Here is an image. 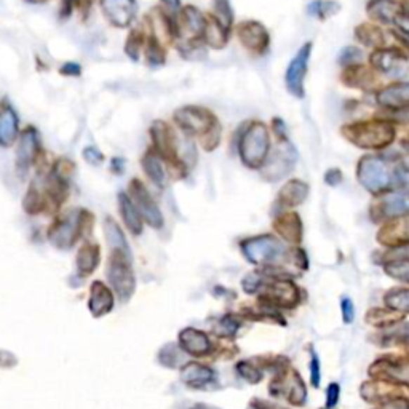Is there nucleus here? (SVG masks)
I'll return each mask as SVG.
<instances>
[{"label":"nucleus","instance_id":"nucleus-5","mask_svg":"<svg viewBox=\"0 0 409 409\" xmlns=\"http://www.w3.org/2000/svg\"><path fill=\"white\" fill-rule=\"evenodd\" d=\"M89 216L86 209H80L77 213H69L61 216L56 223L48 229V240L56 248L66 249L79 240L85 232V218Z\"/></svg>","mask_w":409,"mask_h":409},{"label":"nucleus","instance_id":"nucleus-24","mask_svg":"<svg viewBox=\"0 0 409 409\" xmlns=\"http://www.w3.org/2000/svg\"><path fill=\"white\" fill-rule=\"evenodd\" d=\"M114 307V296L110 290L103 282H95L90 290L89 309L93 317H103L109 313Z\"/></svg>","mask_w":409,"mask_h":409},{"label":"nucleus","instance_id":"nucleus-31","mask_svg":"<svg viewBox=\"0 0 409 409\" xmlns=\"http://www.w3.org/2000/svg\"><path fill=\"white\" fill-rule=\"evenodd\" d=\"M275 231L286 238L288 242H301V235H302V227H301V221L297 218V214L294 213H288L280 216V218L275 221Z\"/></svg>","mask_w":409,"mask_h":409},{"label":"nucleus","instance_id":"nucleus-46","mask_svg":"<svg viewBox=\"0 0 409 409\" xmlns=\"http://www.w3.org/2000/svg\"><path fill=\"white\" fill-rule=\"evenodd\" d=\"M389 229L395 231V233L384 231V237H395L396 243H409V223H401L398 226H391V227H389Z\"/></svg>","mask_w":409,"mask_h":409},{"label":"nucleus","instance_id":"nucleus-54","mask_svg":"<svg viewBox=\"0 0 409 409\" xmlns=\"http://www.w3.org/2000/svg\"><path fill=\"white\" fill-rule=\"evenodd\" d=\"M61 74H64V75H80V66L77 63H66L61 67Z\"/></svg>","mask_w":409,"mask_h":409},{"label":"nucleus","instance_id":"nucleus-13","mask_svg":"<svg viewBox=\"0 0 409 409\" xmlns=\"http://www.w3.org/2000/svg\"><path fill=\"white\" fill-rule=\"evenodd\" d=\"M150 136L155 145V152L163 160L178 163V138L165 122H155L150 128Z\"/></svg>","mask_w":409,"mask_h":409},{"label":"nucleus","instance_id":"nucleus-14","mask_svg":"<svg viewBox=\"0 0 409 409\" xmlns=\"http://www.w3.org/2000/svg\"><path fill=\"white\" fill-rule=\"evenodd\" d=\"M204 27H207V20H204L200 10H197L195 7H186L181 10L176 18L178 39L187 40V42L202 39Z\"/></svg>","mask_w":409,"mask_h":409},{"label":"nucleus","instance_id":"nucleus-2","mask_svg":"<svg viewBox=\"0 0 409 409\" xmlns=\"http://www.w3.org/2000/svg\"><path fill=\"white\" fill-rule=\"evenodd\" d=\"M240 159L248 168H262L268 152H271V133L262 122H253L245 131L238 143Z\"/></svg>","mask_w":409,"mask_h":409},{"label":"nucleus","instance_id":"nucleus-17","mask_svg":"<svg viewBox=\"0 0 409 409\" xmlns=\"http://www.w3.org/2000/svg\"><path fill=\"white\" fill-rule=\"evenodd\" d=\"M37 154H39V134L32 126H29L20 134L18 149H16V168H18V173L26 174L29 171V168L32 167L34 160H36Z\"/></svg>","mask_w":409,"mask_h":409},{"label":"nucleus","instance_id":"nucleus-43","mask_svg":"<svg viewBox=\"0 0 409 409\" xmlns=\"http://www.w3.org/2000/svg\"><path fill=\"white\" fill-rule=\"evenodd\" d=\"M181 352H184V350L183 349L179 350L176 346H173V344H168L167 347L162 349L159 358L165 366L174 368L178 363H181Z\"/></svg>","mask_w":409,"mask_h":409},{"label":"nucleus","instance_id":"nucleus-3","mask_svg":"<svg viewBox=\"0 0 409 409\" xmlns=\"http://www.w3.org/2000/svg\"><path fill=\"white\" fill-rule=\"evenodd\" d=\"M108 278L117 296L122 301H128L136 288V280H134L131 254H126L124 251L112 249L108 266Z\"/></svg>","mask_w":409,"mask_h":409},{"label":"nucleus","instance_id":"nucleus-38","mask_svg":"<svg viewBox=\"0 0 409 409\" xmlns=\"http://www.w3.org/2000/svg\"><path fill=\"white\" fill-rule=\"evenodd\" d=\"M212 18L218 21L221 26L227 29V31H231L233 22V13L229 0H214Z\"/></svg>","mask_w":409,"mask_h":409},{"label":"nucleus","instance_id":"nucleus-27","mask_svg":"<svg viewBox=\"0 0 409 409\" xmlns=\"http://www.w3.org/2000/svg\"><path fill=\"white\" fill-rule=\"evenodd\" d=\"M119 207H120V214L122 219H124L125 226L128 227L133 235H141L143 233V216L139 214L138 208L134 207V203L130 197L126 194L119 195Z\"/></svg>","mask_w":409,"mask_h":409},{"label":"nucleus","instance_id":"nucleus-55","mask_svg":"<svg viewBox=\"0 0 409 409\" xmlns=\"http://www.w3.org/2000/svg\"><path fill=\"white\" fill-rule=\"evenodd\" d=\"M341 179H342V174L339 169H330V171L326 173V183L331 186H336L337 183H341Z\"/></svg>","mask_w":409,"mask_h":409},{"label":"nucleus","instance_id":"nucleus-61","mask_svg":"<svg viewBox=\"0 0 409 409\" xmlns=\"http://www.w3.org/2000/svg\"><path fill=\"white\" fill-rule=\"evenodd\" d=\"M408 342H409V336H408Z\"/></svg>","mask_w":409,"mask_h":409},{"label":"nucleus","instance_id":"nucleus-48","mask_svg":"<svg viewBox=\"0 0 409 409\" xmlns=\"http://www.w3.org/2000/svg\"><path fill=\"white\" fill-rule=\"evenodd\" d=\"M84 157H85L86 162L91 163V165H101L103 160H104L101 150L96 149V148H91V145L84 150Z\"/></svg>","mask_w":409,"mask_h":409},{"label":"nucleus","instance_id":"nucleus-53","mask_svg":"<svg viewBox=\"0 0 409 409\" xmlns=\"http://www.w3.org/2000/svg\"><path fill=\"white\" fill-rule=\"evenodd\" d=\"M391 112H394V117H391V120L403 122V124H408V122H409V108L398 109V110H391Z\"/></svg>","mask_w":409,"mask_h":409},{"label":"nucleus","instance_id":"nucleus-19","mask_svg":"<svg viewBox=\"0 0 409 409\" xmlns=\"http://www.w3.org/2000/svg\"><path fill=\"white\" fill-rule=\"evenodd\" d=\"M179 346L184 353L192 356H204L212 352L209 337L195 328H186L179 332Z\"/></svg>","mask_w":409,"mask_h":409},{"label":"nucleus","instance_id":"nucleus-29","mask_svg":"<svg viewBox=\"0 0 409 409\" xmlns=\"http://www.w3.org/2000/svg\"><path fill=\"white\" fill-rule=\"evenodd\" d=\"M77 271L80 275L89 277L99 264V247L96 243H85L77 253Z\"/></svg>","mask_w":409,"mask_h":409},{"label":"nucleus","instance_id":"nucleus-60","mask_svg":"<svg viewBox=\"0 0 409 409\" xmlns=\"http://www.w3.org/2000/svg\"><path fill=\"white\" fill-rule=\"evenodd\" d=\"M0 361H2V353H0Z\"/></svg>","mask_w":409,"mask_h":409},{"label":"nucleus","instance_id":"nucleus-47","mask_svg":"<svg viewBox=\"0 0 409 409\" xmlns=\"http://www.w3.org/2000/svg\"><path fill=\"white\" fill-rule=\"evenodd\" d=\"M394 25L398 27V31L401 32L403 37L409 39V11H401V13L396 16V20Z\"/></svg>","mask_w":409,"mask_h":409},{"label":"nucleus","instance_id":"nucleus-23","mask_svg":"<svg viewBox=\"0 0 409 409\" xmlns=\"http://www.w3.org/2000/svg\"><path fill=\"white\" fill-rule=\"evenodd\" d=\"M216 377V372L209 366L198 363H187L181 370V379L190 389H204L212 384Z\"/></svg>","mask_w":409,"mask_h":409},{"label":"nucleus","instance_id":"nucleus-40","mask_svg":"<svg viewBox=\"0 0 409 409\" xmlns=\"http://www.w3.org/2000/svg\"><path fill=\"white\" fill-rule=\"evenodd\" d=\"M145 60L150 66H162L165 61V51L160 46V42L155 37H149L145 42Z\"/></svg>","mask_w":409,"mask_h":409},{"label":"nucleus","instance_id":"nucleus-1","mask_svg":"<svg viewBox=\"0 0 409 409\" xmlns=\"http://www.w3.org/2000/svg\"><path fill=\"white\" fill-rule=\"evenodd\" d=\"M342 134L360 149H384L395 141L396 130L391 122L374 119L342 126Z\"/></svg>","mask_w":409,"mask_h":409},{"label":"nucleus","instance_id":"nucleus-32","mask_svg":"<svg viewBox=\"0 0 409 409\" xmlns=\"http://www.w3.org/2000/svg\"><path fill=\"white\" fill-rule=\"evenodd\" d=\"M370 374H376V376H384L389 379H394L395 382H401L409 385V363H387V361H382V363H376L372 366V370L370 368Z\"/></svg>","mask_w":409,"mask_h":409},{"label":"nucleus","instance_id":"nucleus-7","mask_svg":"<svg viewBox=\"0 0 409 409\" xmlns=\"http://www.w3.org/2000/svg\"><path fill=\"white\" fill-rule=\"evenodd\" d=\"M312 42H307L301 46V50L297 51L296 56L291 60L288 69H286L285 74V84L286 89H288L290 95H293L294 98L302 99L306 96V86H304V82H306V75L309 71V61H311L312 55Z\"/></svg>","mask_w":409,"mask_h":409},{"label":"nucleus","instance_id":"nucleus-20","mask_svg":"<svg viewBox=\"0 0 409 409\" xmlns=\"http://www.w3.org/2000/svg\"><path fill=\"white\" fill-rule=\"evenodd\" d=\"M366 11L372 20L384 25H394L396 16L405 11V7L396 0H370Z\"/></svg>","mask_w":409,"mask_h":409},{"label":"nucleus","instance_id":"nucleus-28","mask_svg":"<svg viewBox=\"0 0 409 409\" xmlns=\"http://www.w3.org/2000/svg\"><path fill=\"white\" fill-rule=\"evenodd\" d=\"M162 160L163 159L155 150L145 152V155L143 157L144 171L157 187H165L167 184V169L163 167Z\"/></svg>","mask_w":409,"mask_h":409},{"label":"nucleus","instance_id":"nucleus-45","mask_svg":"<svg viewBox=\"0 0 409 409\" xmlns=\"http://www.w3.org/2000/svg\"><path fill=\"white\" fill-rule=\"evenodd\" d=\"M141 45H143V36L139 32H133L130 37H128L126 42V55L131 58V60L136 61L139 58V51H141Z\"/></svg>","mask_w":409,"mask_h":409},{"label":"nucleus","instance_id":"nucleus-9","mask_svg":"<svg viewBox=\"0 0 409 409\" xmlns=\"http://www.w3.org/2000/svg\"><path fill=\"white\" fill-rule=\"evenodd\" d=\"M130 198L145 223L150 227H154V229H160L163 226V214L160 212V208L157 207L154 198L150 197L149 190L145 189L144 184L139 179H133L130 183Z\"/></svg>","mask_w":409,"mask_h":409},{"label":"nucleus","instance_id":"nucleus-51","mask_svg":"<svg viewBox=\"0 0 409 409\" xmlns=\"http://www.w3.org/2000/svg\"><path fill=\"white\" fill-rule=\"evenodd\" d=\"M337 400H339V385L331 384L328 387V395H326V405H328V408L336 406Z\"/></svg>","mask_w":409,"mask_h":409},{"label":"nucleus","instance_id":"nucleus-52","mask_svg":"<svg viewBox=\"0 0 409 409\" xmlns=\"http://www.w3.org/2000/svg\"><path fill=\"white\" fill-rule=\"evenodd\" d=\"M162 4H163V7H165L168 15H173V16L178 15V10L181 7V0H162Z\"/></svg>","mask_w":409,"mask_h":409},{"label":"nucleus","instance_id":"nucleus-49","mask_svg":"<svg viewBox=\"0 0 409 409\" xmlns=\"http://www.w3.org/2000/svg\"><path fill=\"white\" fill-rule=\"evenodd\" d=\"M342 313H344V321L346 323H352L353 317H355V311H353V304L349 297H344L342 299Z\"/></svg>","mask_w":409,"mask_h":409},{"label":"nucleus","instance_id":"nucleus-12","mask_svg":"<svg viewBox=\"0 0 409 409\" xmlns=\"http://www.w3.org/2000/svg\"><path fill=\"white\" fill-rule=\"evenodd\" d=\"M297 301H299L297 286L291 282H286V280H277V282L267 285L264 293L261 294V302L283 309L294 307Z\"/></svg>","mask_w":409,"mask_h":409},{"label":"nucleus","instance_id":"nucleus-50","mask_svg":"<svg viewBox=\"0 0 409 409\" xmlns=\"http://www.w3.org/2000/svg\"><path fill=\"white\" fill-rule=\"evenodd\" d=\"M311 371H312V384L315 385V387H318L320 385V361H318V356L315 355V352H312Z\"/></svg>","mask_w":409,"mask_h":409},{"label":"nucleus","instance_id":"nucleus-21","mask_svg":"<svg viewBox=\"0 0 409 409\" xmlns=\"http://www.w3.org/2000/svg\"><path fill=\"white\" fill-rule=\"evenodd\" d=\"M406 60L408 56L403 53L401 50L396 48H377L370 55L371 67L382 74L391 72L396 66H400V64L405 63Z\"/></svg>","mask_w":409,"mask_h":409},{"label":"nucleus","instance_id":"nucleus-41","mask_svg":"<svg viewBox=\"0 0 409 409\" xmlns=\"http://www.w3.org/2000/svg\"><path fill=\"white\" fill-rule=\"evenodd\" d=\"M384 271L387 272L390 277L409 283V261H394L390 262V264H385Z\"/></svg>","mask_w":409,"mask_h":409},{"label":"nucleus","instance_id":"nucleus-11","mask_svg":"<svg viewBox=\"0 0 409 409\" xmlns=\"http://www.w3.org/2000/svg\"><path fill=\"white\" fill-rule=\"evenodd\" d=\"M296 163V150L290 144L280 145L271 157H267L264 165H262V174L268 181H277L283 178L293 169Z\"/></svg>","mask_w":409,"mask_h":409},{"label":"nucleus","instance_id":"nucleus-57","mask_svg":"<svg viewBox=\"0 0 409 409\" xmlns=\"http://www.w3.org/2000/svg\"><path fill=\"white\" fill-rule=\"evenodd\" d=\"M401 165H403V168H405V171L409 174V155H406L405 159L401 160Z\"/></svg>","mask_w":409,"mask_h":409},{"label":"nucleus","instance_id":"nucleus-30","mask_svg":"<svg viewBox=\"0 0 409 409\" xmlns=\"http://www.w3.org/2000/svg\"><path fill=\"white\" fill-rule=\"evenodd\" d=\"M309 195V186L304 184L302 181H290L286 183L282 190L278 194V200L280 203L286 204V207H296V204H301L304 200H306Z\"/></svg>","mask_w":409,"mask_h":409},{"label":"nucleus","instance_id":"nucleus-36","mask_svg":"<svg viewBox=\"0 0 409 409\" xmlns=\"http://www.w3.org/2000/svg\"><path fill=\"white\" fill-rule=\"evenodd\" d=\"M339 10H341V4L336 0H313L307 5V13L321 21L339 13Z\"/></svg>","mask_w":409,"mask_h":409},{"label":"nucleus","instance_id":"nucleus-26","mask_svg":"<svg viewBox=\"0 0 409 409\" xmlns=\"http://www.w3.org/2000/svg\"><path fill=\"white\" fill-rule=\"evenodd\" d=\"M379 213L384 218H401L409 214V192H395L382 198Z\"/></svg>","mask_w":409,"mask_h":409},{"label":"nucleus","instance_id":"nucleus-35","mask_svg":"<svg viewBox=\"0 0 409 409\" xmlns=\"http://www.w3.org/2000/svg\"><path fill=\"white\" fill-rule=\"evenodd\" d=\"M104 233H106V240H108V245L110 248L124 251V253H126V254H131L124 232H122L120 226L117 224L112 218L104 219Z\"/></svg>","mask_w":409,"mask_h":409},{"label":"nucleus","instance_id":"nucleus-22","mask_svg":"<svg viewBox=\"0 0 409 409\" xmlns=\"http://www.w3.org/2000/svg\"><path fill=\"white\" fill-rule=\"evenodd\" d=\"M20 120L15 109L10 104H4L0 109V145L10 148L20 134Z\"/></svg>","mask_w":409,"mask_h":409},{"label":"nucleus","instance_id":"nucleus-44","mask_svg":"<svg viewBox=\"0 0 409 409\" xmlns=\"http://www.w3.org/2000/svg\"><path fill=\"white\" fill-rule=\"evenodd\" d=\"M363 60V53L361 50L355 48V46H347V48L342 50L341 56H339V61H341L342 66H353V64H360Z\"/></svg>","mask_w":409,"mask_h":409},{"label":"nucleus","instance_id":"nucleus-25","mask_svg":"<svg viewBox=\"0 0 409 409\" xmlns=\"http://www.w3.org/2000/svg\"><path fill=\"white\" fill-rule=\"evenodd\" d=\"M342 82L347 86L360 90H371L376 84V75L371 71V67H366L363 64H353L347 66L342 74Z\"/></svg>","mask_w":409,"mask_h":409},{"label":"nucleus","instance_id":"nucleus-18","mask_svg":"<svg viewBox=\"0 0 409 409\" xmlns=\"http://www.w3.org/2000/svg\"><path fill=\"white\" fill-rule=\"evenodd\" d=\"M376 101L389 110L409 108V82H395L377 90Z\"/></svg>","mask_w":409,"mask_h":409},{"label":"nucleus","instance_id":"nucleus-8","mask_svg":"<svg viewBox=\"0 0 409 409\" xmlns=\"http://www.w3.org/2000/svg\"><path fill=\"white\" fill-rule=\"evenodd\" d=\"M242 251L253 264H268V262L277 261L283 254L285 248L275 237L262 235L245 240L242 243Z\"/></svg>","mask_w":409,"mask_h":409},{"label":"nucleus","instance_id":"nucleus-39","mask_svg":"<svg viewBox=\"0 0 409 409\" xmlns=\"http://www.w3.org/2000/svg\"><path fill=\"white\" fill-rule=\"evenodd\" d=\"M240 328V321L232 315H226V317L219 318L218 323L214 325L213 332L218 337H233L235 332Z\"/></svg>","mask_w":409,"mask_h":409},{"label":"nucleus","instance_id":"nucleus-15","mask_svg":"<svg viewBox=\"0 0 409 409\" xmlns=\"http://www.w3.org/2000/svg\"><path fill=\"white\" fill-rule=\"evenodd\" d=\"M272 394L285 396L291 405H297V406H302L304 401H306L307 398L306 385H304L299 374L294 371H290L286 376L273 382Z\"/></svg>","mask_w":409,"mask_h":409},{"label":"nucleus","instance_id":"nucleus-56","mask_svg":"<svg viewBox=\"0 0 409 409\" xmlns=\"http://www.w3.org/2000/svg\"><path fill=\"white\" fill-rule=\"evenodd\" d=\"M112 169H114V171H115L117 174L124 171V160H120V159H114V160H112Z\"/></svg>","mask_w":409,"mask_h":409},{"label":"nucleus","instance_id":"nucleus-4","mask_svg":"<svg viewBox=\"0 0 409 409\" xmlns=\"http://www.w3.org/2000/svg\"><path fill=\"white\" fill-rule=\"evenodd\" d=\"M356 178L361 186L372 194L387 190L391 186V179H394L387 162H384L381 157L371 155H366L360 160L358 168H356Z\"/></svg>","mask_w":409,"mask_h":409},{"label":"nucleus","instance_id":"nucleus-42","mask_svg":"<svg viewBox=\"0 0 409 409\" xmlns=\"http://www.w3.org/2000/svg\"><path fill=\"white\" fill-rule=\"evenodd\" d=\"M235 370L245 379V381H248L249 384H258L262 379V372L259 368L256 365L248 363V361H242V363H238Z\"/></svg>","mask_w":409,"mask_h":409},{"label":"nucleus","instance_id":"nucleus-33","mask_svg":"<svg viewBox=\"0 0 409 409\" xmlns=\"http://www.w3.org/2000/svg\"><path fill=\"white\" fill-rule=\"evenodd\" d=\"M355 37L368 48H382L385 45V32L376 25H360L355 29Z\"/></svg>","mask_w":409,"mask_h":409},{"label":"nucleus","instance_id":"nucleus-37","mask_svg":"<svg viewBox=\"0 0 409 409\" xmlns=\"http://www.w3.org/2000/svg\"><path fill=\"white\" fill-rule=\"evenodd\" d=\"M385 304L395 312L409 313V290H391L385 294Z\"/></svg>","mask_w":409,"mask_h":409},{"label":"nucleus","instance_id":"nucleus-34","mask_svg":"<svg viewBox=\"0 0 409 409\" xmlns=\"http://www.w3.org/2000/svg\"><path fill=\"white\" fill-rule=\"evenodd\" d=\"M229 32L226 27L219 25L218 21L209 18L207 20V27H204L203 32V40L204 44H208L212 48H224L227 45V40H229Z\"/></svg>","mask_w":409,"mask_h":409},{"label":"nucleus","instance_id":"nucleus-59","mask_svg":"<svg viewBox=\"0 0 409 409\" xmlns=\"http://www.w3.org/2000/svg\"><path fill=\"white\" fill-rule=\"evenodd\" d=\"M406 11H409V0L406 2Z\"/></svg>","mask_w":409,"mask_h":409},{"label":"nucleus","instance_id":"nucleus-6","mask_svg":"<svg viewBox=\"0 0 409 409\" xmlns=\"http://www.w3.org/2000/svg\"><path fill=\"white\" fill-rule=\"evenodd\" d=\"M174 120L186 134L200 138L219 124L218 119L212 112H208L207 109L194 106L178 109L176 114H174Z\"/></svg>","mask_w":409,"mask_h":409},{"label":"nucleus","instance_id":"nucleus-16","mask_svg":"<svg viewBox=\"0 0 409 409\" xmlns=\"http://www.w3.org/2000/svg\"><path fill=\"white\" fill-rule=\"evenodd\" d=\"M103 13L115 27L130 26L136 16L134 0H101Z\"/></svg>","mask_w":409,"mask_h":409},{"label":"nucleus","instance_id":"nucleus-10","mask_svg":"<svg viewBox=\"0 0 409 409\" xmlns=\"http://www.w3.org/2000/svg\"><path fill=\"white\" fill-rule=\"evenodd\" d=\"M237 36L245 48L256 55H264L271 45V36L267 29L258 21L240 22L237 27Z\"/></svg>","mask_w":409,"mask_h":409},{"label":"nucleus","instance_id":"nucleus-58","mask_svg":"<svg viewBox=\"0 0 409 409\" xmlns=\"http://www.w3.org/2000/svg\"><path fill=\"white\" fill-rule=\"evenodd\" d=\"M192 409H212V408H208V406H204V405H197V406H194Z\"/></svg>","mask_w":409,"mask_h":409}]
</instances>
